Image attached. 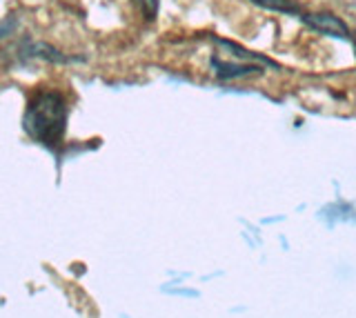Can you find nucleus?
I'll list each match as a JSON object with an SVG mask.
<instances>
[{
  "instance_id": "f257e3e1",
  "label": "nucleus",
  "mask_w": 356,
  "mask_h": 318,
  "mask_svg": "<svg viewBox=\"0 0 356 318\" xmlns=\"http://www.w3.org/2000/svg\"><path fill=\"white\" fill-rule=\"evenodd\" d=\"M67 116H70V107L65 96L56 90H42L29 98L22 116V129L40 145L58 149L65 140Z\"/></svg>"
},
{
  "instance_id": "f03ea898",
  "label": "nucleus",
  "mask_w": 356,
  "mask_h": 318,
  "mask_svg": "<svg viewBox=\"0 0 356 318\" xmlns=\"http://www.w3.org/2000/svg\"><path fill=\"white\" fill-rule=\"evenodd\" d=\"M227 58L218 56L214 53L211 56V69L218 76L220 81H232V78H243V76H250V74H259L263 72L265 65L261 62H254V60H245L238 56H232V53H225Z\"/></svg>"
},
{
  "instance_id": "7ed1b4c3",
  "label": "nucleus",
  "mask_w": 356,
  "mask_h": 318,
  "mask_svg": "<svg viewBox=\"0 0 356 318\" xmlns=\"http://www.w3.org/2000/svg\"><path fill=\"white\" fill-rule=\"evenodd\" d=\"M300 20L309 27L318 31V34H325V36H334V38H341V40H352V31L350 27L343 23V18H339L337 14L332 12H314V14H300Z\"/></svg>"
},
{
  "instance_id": "20e7f679",
  "label": "nucleus",
  "mask_w": 356,
  "mask_h": 318,
  "mask_svg": "<svg viewBox=\"0 0 356 318\" xmlns=\"http://www.w3.org/2000/svg\"><path fill=\"white\" fill-rule=\"evenodd\" d=\"M20 60H47L54 65H65V62H76L83 58H70L60 53L56 47L47 45V42H38V40H25L20 45Z\"/></svg>"
},
{
  "instance_id": "39448f33",
  "label": "nucleus",
  "mask_w": 356,
  "mask_h": 318,
  "mask_svg": "<svg viewBox=\"0 0 356 318\" xmlns=\"http://www.w3.org/2000/svg\"><path fill=\"white\" fill-rule=\"evenodd\" d=\"M252 3L263 7V9H270V12L287 14V16L300 18V14H303V7H300L296 0H252Z\"/></svg>"
},
{
  "instance_id": "423d86ee",
  "label": "nucleus",
  "mask_w": 356,
  "mask_h": 318,
  "mask_svg": "<svg viewBox=\"0 0 356 318\" xmlns=\"http://www.w3.org/2000/svg\"><path fill=\"white\" fill-rule=\"evenodd\" d=\"M134 5L140 9L145 20H154L159 16V0H134Z\"/></svg>"
},
{
  "instance_id": "0eeeda50",
  "label": "nucleus",
  "mask_w": 356,
  "mask_h": 318,
  "mask_svg": "<svg viewBox=\"0 0 356 318\" xmlns=\"http://www.w3.org/2000/svg\"><path fill=\"white\" fill-rule=\"evenodd\" d=\"M18 29V20L16 18H5L0 20V40H5L7 36H11Z\"/></svg>"
}]
</instances>
